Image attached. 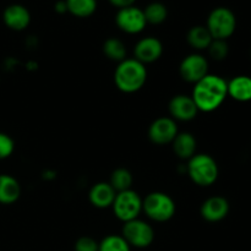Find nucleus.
Here are the masks:
<instances>
[{
  "label": "nucleus",
  "mask_w": 251,
  "mask_h": 251,
  "mask_svg": "<svg viewBox=\"0 0 251 251\" xmlns=\"http://www.w3.org/2000/svg\"><path fill=\"white\" fill-rule=\"evenodd\" d=\"M228 97V82L223 77L207 74L195 83L191 98L199 112L211 113L218 109Z\"/></svg>",
  "instance_id": "nucleus-1"
},
{
  "label": "nucleus",
  "mask_w": 251,
  "mask_h": 251,
  "mask_svg": "<svg viewBox=\"0 0 251 251\" xmlns=\"http://www.w3.org/2000/svg\"><path fill=\"white\" fill-rule=\"evenodd\" d=\"M147 81L146 65L135 58L125 59L118 64L114 71V82L124 93H135L141 90Z\"/></svg>",
  "instance_id": "nucleus-2"
},
{
  "label": "nucleus",
  "mask_w": 251,
  "mask_h": 251,
  "mask_svg": "<svg viewBox=\"0 0 251 251\" xmlns=\"http://www.w3.org/2000/svg\"><path fill=\"white\" fill-rule=\"evenodd\" d=\"M189 178L199 186H211L216 183L220 174L217 162L207 153H195L186 166Z\"/></svg>",
  "instance_id": "nucleus-3"
},
{
  "label": "nucleus",
  "mask_w": 251,
  "mask_h": 251,
  "mask_svg": "<svg viewBox=\"0 0 251 251\" xmlns=\"http://www.w3.org/2000/svg\"><path fill=\"white\" fill-rule=\"evenodd\" d=\"M176 211L173 199L162 191H153L142 199V212L154 222H168L174 217Z\"/></svg>",
  "instance_id": "nucleus-4"
},
{
  "label": "nucleus",
  "mask_w": 251,
  "mask_h": 251,
  "mask_svg": "<svg viewBox=\"0 0 251 251\" xmlns=\"http://www.w3.org/2000/svg\"><path fill=\"white\" fill-rule=\"evenodd\" d=\"M206 27L213 39L227 41L237 28V17L228 7H216L208 15Z\"/></svg>",
  "instance_id": "nucleus-5"
},
{
  "label": "nucleus",
  "mask_w": 251,
  "mask_h": 251,
  "mask_svg": "<svg viewBox=\"0 0 251 251\" xmlns=\"http://www.w3.org/2000/svg\"><path fill=\"white\" fill-rule=\"evenodd\" d=\"M112 208L118 220L124 223L129 222L139 218L140 213L142 212V199L132 189L120 191L117 193Z\"/></svg>",
  "instance_id": "nucleus-6"
},
{
  "label": "nucleus",
  "mask_w": 251,
  "mask_h": 251,
  "mask_svg": "<svg viewBox=\"0 0 251 251\" xmlns=\"http://www.w3.org/2000/svg\"><path fill=\"white\" fill-rule=\"evenodd\" d=\"M122 237L126 240L130 247L145 249L153 243L154 229L146 221L136 218L124 223Z\"/></svg>",
  "instance_id": "nucleus-7"
},
{
  "label": "nucleus",
  "mask_w": 251,
  "mask_h": 251,
  "mask_svg": "<svg viewBox=\"0 0 251 251\" xmlns=\"http://www.w3.org/2000/svg\"><path fill=\"white\" fill-rule=\"evenodd\" d=\"M179 74L184 81L195 85L208 74L207 59L200 53L189 54L181 60L179 65Z\"/></svg>",
  "instance_id": "nucleus-8"
},
{
  "label": "nucleus",
  "mask_w": 251,
  "mask_h": 251,
  "mask_svg": "<svg viewBox=\"0 0 251 251\" xmlns=\"http://www.w3.org/2000/svg\"><path fill=\"white\" fill-rule=\"evenodd\" d=\"M115 24L125 33L137 34L144 31L147 22L145 19L144 10L132 5V6L118 10Z\"/></svg>",
  "instance_id": "nucleus-9"
},
{
  "label": "nucleus",
  "mask_w": 251,
  "mask_h": 251,
  "mask_svg": "<svg viewBox=\"0 0 251 251\" xmlns=\"http://www.w3.org/2000/svg\"><path fill=\"white\" fill-rule=\"evenodd\" d=\"M178 125L174 119L169 117H161L152 122L149 127V139L152 144L164 146L173 142L178 135Z\"/></svg>",
  "instance_id": "nucleus-10"
},
{
  "label": "nucleus",
  "mask_w": 251,
  "mask_h": 251,
  "mask_svg": "<svg viewBox=\"0 0 251 251\" xmlns=\"http://www.w3.org/2000/svg\"><path fill=\"white\" fill-rule=\"evenodd\" d=\"M169 114L171 118L179 122H190L198 115L199 109L195 102L188 95H176L169 100Z\"/></svg>",
  "instance_id": "nucleus-11"
},
{
  "label": "nucleus",
  "mask_w": 251,
  "mask_h": 251,
  "mask_svg": "<svg viewBox=\"0 0 251 251\" xmlns=\"http://www.w3.org/2000/svg\"><path fill=\"white\" fill-rule=\"evenodd\" d=\"M162 54H163V44L156 37H145L140 39L134 48V58L144 65L157 61Z\"/></svg>",
  "instance_id": "nucleus-12"
},
{
  "label": "nucleus",
  "mask_w": 251,
  "mask_h": 251,
  "mask_svg": "<svg viewBox=\"0 0 251 251\" xmlns=\"http://www.w3.org/2000/svg\"><path fill=\"white\" fill-rule=\"evenodd\" d=\"M229 213V202L223 196H211L206 199L200 207V215L211 223L225 220Z\"/></svg>",
  "instance_id": "nucleus-13"
},
{
  "label": "nucleus",
  "mask_w": 251,
  "mask_h": 251,
  "mask_svg": "<svg viewBox=\"0 0 251 251\" xmlns=\"http://www.w3.org/2000/svg\"><path fill=\"white\" fill-rule=\"evenodd\" d=\"M5 26L12 31H24L31 24V14L28 9L21 4H11L2 12Z\"/></svg>",
  "instance_id": "nucleus-14"
},
{
  "label": "nucleus",
  "mask_w": 251,
  "mask_h": 251,
  "mask_svg": "<svg viewBox=\"0 0 251 251\" xmlns=\"http://www.w3.org/2000/svg\"><path fill=\"white\" fill-rule=\"evenodd\" d=\"M117 196V191L112 188V185L105 181L96 183L88 193V200L95 207L97 208H108L112 207L113 202Z\"/></svg>",
  "instance_id": "nucleus-15"
},
{
  "label": "nucleus",
  "mask_w": 251,
  "mask_h": 251,
  "mask_svg": "<svg viewBox=\"0 0 251 251\" xmlns=\"http://www.w3.org/2000/svg\"><path fill=\"white\" fill-rule=\"evenodd\" d=\"M173 146V151L176 156L180 159H189L196 153V147H198V142H196L195 136L191 132L184 131L178 132L176 139L172 142Z\"/></svg>",
  "instance_id": "nucleus-16"
},
{
  "label": "nucleus",
  "mask_w": 251,
  "mask_h": 251,
  "mask_svg": "<svg viewBox=\"0 0 251 251\" xmlns=\"http://www.w3.org/2000/svg\"><path fill=\"white\" fill-rule=\"evenodd\" d=\"M21 196V185L9 174H0V203L11 205Z\"/></svg>",
  "instance_id": "nucleus-17"
},
{
  "label": "nucleus",
  "mask_w": 251,
  "mask_h": 251,
  "mask_svg": "<svg viewBox=\"0 0 251 251\" xmlns=\"http://www.w3.org/2000/svg\"><path fill=\"white\" fill-rule=\"evenodd\" d=\"M228 96L238 102L251 100V77L240 75L228 82Z\"/></svg>",
  "instance_id": "nucleus-18"
},
{
  "label": "nucleus",
  "mask_w": 251,
  "mask_h": 251,
  "mask_svg": "<svg viewBox=\"0 0 251 251\" xmlns=\"http://www.w3.org/2000/svg\"><path fill=\"white\" fill-rule=\"evenodd\" d=\"M186 41L191 48L196 50H205L210 47L213 38L206 26H194L189 29Z\"/></svg>",
  "instance_id": "nucleus-19"
},
{
  "label": "nucleus",
  "mask_w": 251,
  "mask_h": 251,
  "mask_svg": "<svg viewBox=\"0 0 251 251\" xmlns=\"http://www.w3.org/2000/svg\"><path fill=\"white\" fill-rule=\"evenodd\" d=\"M103 53L109 60L119 64L126 59V47L119 38L110 37L103 43Z\"/></svg>",
  "instance_id": "nucleus-20"
},
{
  "label": "nucleus",
  "mask_w": 251,
  "mask_h": 251,
  "mask_svg": "<svg viewBox=\"0 0 251 251\" xmlns=\"http://www.w3.org/2000/svg\"><path fill=\"white\" fill-rule=\"evenodd\" d=\"M65 1L68 12L81 19L93 15L97 9V0H65Z\"/></svg>",
  "instance_id": "nucleus-21"
},
{
  "label": "nucleus",
  "mask_w": 251,
  "mask_h": 251,
  "mask_svg": "<svg viewBox=\"0 0 251 251\" xmlns=\"http://www.w3.org/2000/svg\"><path fill=\"white\" fill-rule=\"evenodd\" d=\"M134 183V178L129 169L126 168H117L110 176L109 184L117 193L120 191L130 190Z\"/></svg>",
  "instance_id": "nucleus-22"
},
{
  "label": "nucleus",
  "mask_w": 251,
  "mask_h": 251,
  "mask_svg": "<svg viewBox=\"0 0 251 251\" xmlns=\"http://www.w3.org/2000/svg\"><path fill=\"white\" fill-rule=\"evenodd\" d=\"M145 19H146L147 24L151 25H161L163 24L168 16V10L164 4L159 1L150 2L144 10Z\"/></svg>",
  "instance_id": "nucleus-23"
},
{
  "label": "nucleus",
  "mask_w": 251,
  "mask_h": 251,
  "mask_svg": "<svg viewBox=\"0 0 251 251\" xmlns=\"http://www.w3.org/2000/svg\"><path fill=\"white\" fill-rule=\"evenodd\" d=\"M98 251H131V247L122 235H108L100 243Z\"/></svg>",
  "instance_id": "nucleus-24"
},
{
  "label": "nucleus",
  "mask_w": 251,
  "mask_h": 251,
  "mask_svg": "<svg viewBox=\"0 0 251 251\" xmlns=\"http://www.w3.org/2000/svg\"><path fill=\"white\" fill-rule=\"evenodd\" d=\"M207 50L213 60L222 61L229 54V47H228V43L226 41H222V39H213L211 42L210 47L207 48Z\"/></svg>",
  "instance_id": "nucleus-25"
},
{
  "label": "nucleus",
  "mask_w": 251,
  "mask_h": 251,
  "mask_svg": "<svg viewBox=\"0 0 251 251\" xmlns=\"http://www.w3.org/2000/svg\"><path fill=\"white\" fill-rule=\"evenodd\" d=\"M15 142L10 135L0 132V161L6 159L14 153Z\"/></svg>",
  "instance_id": "nucleus-26"
},
{
  "label": "nucleus",
  "mask_w": 251,
  "mask_h": 251,
  "mask_svg": "<svg viewBox=\"0 0 251 251\" xmlns=\"http://www.w3.org/2000/svg\"><path fill=\"white\" fill-rule=\"evenodd\" d=\"M100 243L91 237H81L76 240L75 251H98Z\"/></svg>",
  "instance_id": "nucleus-27"
},
{
  "label": "nucleus",
  "mask_w": 251,
  "mask_h": 251,
  "mask_svg": "<svg viewBox=\"0 0 251 251\" xmlns=\"http://www.w3.org/2000/svg\"><path fill=\"white\" fill-rule=\"evenodd\" d=\"M135 1H136V0H109L110 4H112L113 6L118 7V9H124V7L132 6Z\"/></svg>",
  "instance_id": "nucleus-28"
},
{
  "label": "nucleus",
  "mask_w": 251,
  "mask_h": 251,
  "mask_svg": "<svg viewBox=\"0 0 251 251\" xmlns=\"http://www.w3.org/2000/svg\"><path fill=\"white\" fill-rule=\"evenodd\" d=\"M54 9H55V11L58 14H65V12H68V6H66L65 0H59V1H56Z\"/></svg>",
  "instance_id": "nucleus-29"
},
{
  "label": "nucleus",
  "mask_w": 251,
  "mask_h": 251,
  "mask_svg": "<svg viewBox=\"0 0 251 251\" xmlns=\"http://www.w3.org/2000/svg\"><path fill=\"white\" fill-rule=\"evenodd\" d=\"M250 56H251V49H250Z\"/></svg>",
  "instance_id": "nucleus-30"
}]
</instances>
